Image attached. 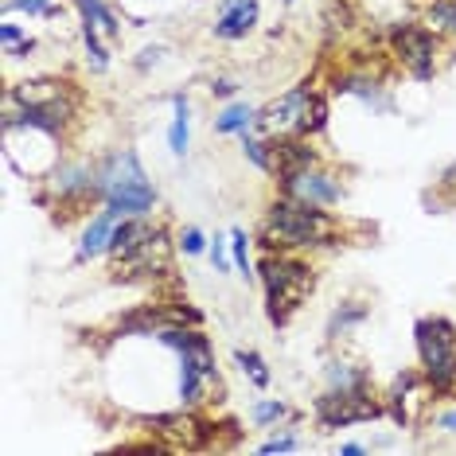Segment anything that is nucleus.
I'll list each match as a JSON object with an SVG mask.
<instances>
[{
  "label": "nucleus",
  "mask_w": 456,
  "mask_h": 456,
  "mask_svg": "<svg viewBox=\"0 0 456 456\" xmlns=\"http://www.w3.org/2000/svg\"><path fill=\"white\" fill-rule=\"evenodd\" d=\"M82 113H86V90L75 78L39 75L4 90V133H39L67 144L70 133L82 126Z\"/></svg>",
  "instance_id": "1"
},
{
  "label": "nucleus",
  "mask_w": 456,
  "mask_h": 456,
  "mask_svg": "<svg viewBox=\"0 0 456 456\" xmlns=\"http://www.w3.org/2000/svg\"><path fill=\"white\" fill-rule=\"evenodd\" d=\"M257 250H293V254H316V250H339L351 242L347 219L331 207L305 203L297 195L273 191L262 207V219L254 226Z\"/></svg>",
  "instance_id": "2"
},
{
  "label": "nucleus",
  "mask_w": 456,
  "mask_h": 456,
  "mask_svg": "<svg viewBox=\"0 0 456 456\" xmlns=\"http://www.w3.org/2000/svg\"><path fill=\"white\" fill-rule=\"evenodd\" d=\"M157 344L168 347L180 359V406L191 410H207L219 406L226 398L223 375H219V355L215 344L203 328H188V324H172L157 331Z\"/></svg>",
  "instance_id": "3"
},
{
  "label": "nucleus",
  "mask_w": 456,
  "mask_h": 456,
  "mask_svg": "<svg viewBox=\"0 0 456 456\" xmlns=\"http://www.w3.org/2000/svg\"><path fill=\"white\" fill-rule=\"evenodd\" d=\"M257 285L265 297V320L277 331H285L316 293L320 273L316 262L293 250H262L257 257Z\"/></svg>",
  "instance_id": "4"
},
{
  "label": "nucleus",
  "mask_w": 456,
  "mask_h": 456,
  "mask_svg": "<svg viewBox=\"0 0 456 456\" xmlns=\"http://www.w3.org/2000/svg\"><path fill=\"white\" fill-rule=\"evenodd\" d=\"M32 200L36 207L51 211V219L59 226L70 223V219H90V211H98L106 203L102 195V168L94 157H67L51 168Z\"/></svg>",
  "instance_id": "5"
},
{
  "label": "nucleus",
  "mask_w": 456,
  "mask_h": 456,
  "mask_svg": "<svg viewBox=\"0 0 456 456\" xmlns=\"http://www.w3.org/2000/svg\"><path fill=\"white\" fill-rule=\"evenodd\" d=\"M98 168L102 195L118 215H157L160 191L133 149H113L106 157H98Z\"/></svg>",
  "instance_id": "6"
},
{
  "label": "nucleus",
  "mask_w": 456,
  "mask_h": 456,
  "mask_svg": "<svg viewBox=\"0 0 456 456\" xmlns=\"http://www.w3.org/2000/svg\"><path fill=\"white\" fill-rule=\"evenodd\" d=\"M413 351H418V370L437 394V402L456 398V324L449 316L433 313L413 320Z\"/></svg>",
  "instance_id": "7"
},
{
  "label": "nucleus",
  "mask_w": 456,
  "mask_h": 456,
  "mask_svg": "<svg viewBox=\"0 0 456 456\" xmlns=\"http://www.w3.org/2000/svg\"><path fill=\"white\" fill-rule=\"evenodd\" d=\"M175 250H180V242L168 231V223L160 219L157 231L133 246L129 254L110 257V281L113 285H175Z\"/></svg>",
  "instance_id": "8"
},
{
  "label": "nucleus",
  "mask_w": 456,
  "mask_h": 456,
  "mask_svg": "<svg viewBox=\"0 0 456 456\" xmlns=\"http://www.w3.org/2000/svg\"><path fill=\"white\" fill-rule=\"evenodd\" d=\"M444 39L425 20H398L387 28V55L394 67H402L413 82H433L441 75Z\"/></svg>",
  "instance_id": "9"
},
{
  "label": "nucleus",
  "mask_w": 456,
  "mask_h": 456,
  "mask_svg": "<svg viewBox=\"0 0 456 456\" xmlns=\"http://www.w3.org/2000/svg\"><path fill=\"white\" fill-rule=\"evenodd\" d=\"M149 437L164 441L168 452H203V449H219V433L223 421L211 418L207 410L180 406L172 413H144L141 418Z\"/></svg>",
  "instance_id": "10"
},
{
  "label": "nucleus",
  "mask_w": 456,
  "mask_h": 456,
  "mask_svg": "<svg viewBox=\"0 0 456 456\" xmlns=\"http://www.w3.org/2000/svg\"><path fill=\"white\" fill-rule=\"evenodd\" d=\"M387 418V402H382L379 387L367 390H324L320 398H313V421L320 433H336L351 429V425H367Z\"/></svg>",
  "instance_id": "11"
},
{
  "label": "nucleus",
  "mask_w": 456,
  "mask_h": 456,
  "mask_svg": "<svg viewBox=\"0 0 456 456\" xmlns=\"http://www.w3.org/2000/svg\"><path fill=\"white\" fill-rule=\"evenodd\" d=\"M382 402H387V418L398 429H418V425L429 421V410L437 406V394L429 390V382H425L418 367H406L390 379V387L382 390Z\"/></svg>",
  "instance_id": "12"
},
{
  "label": "nucleus",
  "mask_w": 456,
  "mask_h": 456,
  "mask_svg": "<svg viewBox=\"0 0 456 456\" xmlns=\"http://www.w3.org/2000/svg\"><path fill=\"white\" fill-rule=\"evenodd\" d=\"M313 90H316V82L305 78L297 86H289L285 94L269 98L265 106H257V133H265V137H293V133H300V121H305Z\"/></svg>",
  "instance_id": "13"
},
{
  "label": "nucleus",
  "mask_w": 456,
  "mask_h": 456,
  "mask_svg": "<svg viewBox=\"0 0 456 456\" xmlns=\"http://www.w3.org/2000/svg\"><path fill=\"white\" fill-rule=\"evenodd\" d=\"M277 191L297 195V200L316 203V207H339V203L347 200V183H344V175H339L336 168H328L324 160L313 164V168H305V172H297L293 180H285Z\"/></svg>",
  "instance_id": "14"
},
{
  "label": "nucleus",
  "mask_w": 456,
  "mask_h": 456,
  "mask_svg": "<svg viewBox=\"0 0 456 456\" xmlns=\"http://www.w3.org/2000/svg\"><path fill=\"white\" fill-rule=\"evenodd\" d=\"M269 152H273V164H269V180L281 188L285 180H293L297 172L313 168V164L324 160V152L313 144V137H300V133H293V137H269Z\"/></svg>",
  "instance_id": "15"
},
{
  "label": "nucleus",
  "mask_w": 456,
  "mask_h": 456,
  "mask_svg": "<svg viewBox=\"0 0 456 456\" xmlns=\"http://www.w3.org/2000/svg\"><path fill=\"white\" fill-rule=\"evenodd\" d=\"M118 219H121V215L113 211L110 203H102L98 211L90 215L86 226H82V234H78V246H75V265H86V262H94V257H106Z\"/></svg>",
  "instance_id": "16"
},
{
  "label": "nucleus",
  "mask_w": 456,
  "mask_h": 456,
  "mask_svg": "<svg viewBox=\"0 0 456 456\" xmlns=\"http://www.w3.org/2000/svg\"><path fill=\"white\" fill-rule=\"evenodd\" d=\"M257 24H262V4H257V0H238L231 8H219V16H215V24H211V36L223 39V44H238V39H246Z\"/></svg>",
  "instance_id": "17"
},
{
  "label": "nucleus",
  "mask_w": 456,
  "mask_h": 456,
  "mask_svg": "<svg viewBox=\"0 0 456 456\" xmlns=\"http://www.w3.org/2000/svg\"><path fill=\"white\" fill-rule=\"evenodd\" d=\"M367 387H375V370L362 359H351L344 351L324 359V390H367Z\"/></svg>",
  "instance_id": "18"
},
{
  "label": "nucleus",
  "mask_w": 456,
  "mask_h": 456,
  "mask_svg": "<svg viewBox=\"0 0 456 456\" xmlns=\"http://www.w3.org/2000/svg\"><path fill=\"white\" fill-rule=\"evenodd\" d=\"M370 320V300H359V297H347L339 300L336 308H331L328 324H324V339L328 344H339V339H347L355 328H362Z\"/></svg>",
  "instance_id": "19"
},
{
  "label": "nucleus",
  "mask_w": 456,
  "mask_h": 456,
  "mask_svg": "<svg viewBox=\"0 0 456 456\" xmlns=\"http://www.w3.org/2000/svg\"><path fill=\"white\" fill-rule=\"evenodd\" d=\"M168 106H172V121H168V149H172V157L175 160H183L188 157V149H191V102L188 94H175L168 98Z\"/></svg>",
  "instance_id": "20"
},
{
  "label": "nucleus",
  "mask_w": 456,
  "mask_h": 456,
  "mask_svg": "<svg viewBox=\"0 0 456 456\" xmlns=\"http://www.w3.org/2000/svg\"><path fill=\"white\" fill-rule=\"evenodd\" d=\"M257 129V110L250 102H226V106L215 113V133L219 137H246V133Z\"/></svg>",
  "instance_id": "21"
},
{
  "label": "nucleus",
  "mask_w": 456,
  "mask_h": 456,
  "mask_svg": "<svg viewBox=\"0 0 456 456\" xmlns=\"http://www.w3.org/2000/svg\"><path fill=\"white\" fill-rule=\"evenodd\" d=\"M70 4L78 8V24H94L106 39H121V16L106 0H70Z\"/></svg>",
  "instance_id": "22"
},
{
  "label": "nucleus",
  "mask_w": 456,
  "mask_h": 456,
  "mask_svg": "<svg viewBox=\"0 0 456 456\" xmlns=\"http://www.w3.org/2000/svg\"><path fill=\"white\" fill-rule=\"evenodd\" d=\"M250 421L257 429H281L289 421H300V413L289 406L285 398H257L250 406Z\"/></svg>",
  "instance_id": "23"
},
{
  "label": "nucleus",
  "mask_w": 456,
  "mask_h": 456,
  "mask_svg": "<svg viewBox=\"0 0 456 456\" xmlns=\"http://www.w3.org/2000/svg\"><path fill=\"white\" fill-rule=\"evenodd\" d=\"M331 126V90H313L308 98V110H305V121H300V137H324Z\"/></svg>",
  "instance_id": "24"
},
{
  "label": "nucleus",
  "mask_w": 456,
  "mask_h": 456,
  "mask_svg": "<svg viewBox=\"0 0 456 456\" xmlns=\"http://www.w3.org/2000/svg\"><path fill=\"white\" fill-rule=\"evenodd\" d=\"M421 20L444 39V44H456V0H425Z\"/></svg>",
  "instance_id": "25"
},
{
  "label": "nucleus",
  "mask_w": 456,
  "mask_h": 456,
  "mask_svg": "<svg viewBox=\"0 0 456 456\" xmlns=\"http://www.w3.org/2000/svg\"><path fill=\"white\" fill-rule=\"evenodd\" d=\"M234 362H238V370H242L246 382H250L254 390H269V382H273V370H269V362H265L262 351L234 347Z\"/></svg>",
  "instance_id": "26"
},
{
  "label": "nucleus",
  "mask_w": 456,
  "mask_h": 456,
  "mask_svg": "<svg viewBox=\"0 0 456 456\" xmlns=\"http://www.w3.org/2000/svg\"><path fill=\"white\" fill-rule=\"evenodd\" d=\"M254 231H242V226H234L231 231V257H234V269H238V277L242 281H257V265H254V257H250V250H254Z\"/></svg>",
  "instance_id": "27"
},
{
  "label": "nucleus",
  "mask_w": 456,
  "mask_h": 456,
  "mask_svg": "<svg viewBox=\"0 0 456 456\" xmlns=\"http://www.w3.org/2000/svg\"><path fill=\"white\" fill-rule=\"evenodd\" d=\"M0 47H4V55H8V59H28V55L36 51V39L28 36L20 24L4 20V24H0Z\"/></svg>",
  "instance_id": "28"
},
{
  "label": "nucleus",
  "mask_w": 456,
  "mask_h": 456,
  "mask_svg": "<svg viewBox=\"0 0 456 456\" xmlns=\"http://www.w3.org/2000/svg\"><path fill=\"white\" fill-rule=\"evenodd\" d=\"M297 449H300V433H297V421L281 425V429H277L273 437L257 444V452H262V456H273V452H297Z\"/></svg>",
  "instance_id": "29"
},
{
  "label": "nucleus",
  "mask_w": 456,
  "mask_h": 456,
  "mask_svg": "<svg viewBox=\"0 0 456 456\" xmlns=\"http://www.w3.org/2000/svg\"><path fill=\"white\" fill-rule=\"evenodd\" d=\"M59 0H4V12H24V16H59Z\"/></svg>",
  "instance_id": "30"
},
{
  "label": "nucleus",
  "mask_w": 456,
  "mask_h": 456,
  "mask_svg": "<svg viewBox=\"0 0 456 456\" xmlns=\"http://www.w3.org/2000/svg\"><path fill=\"white\" fill-rule=\"evenodd\" d=\"M175 242H180V254H188V257H200L211 250V238H207L200 226H183V231L175 234Z\"/></svg>",
  "instance_id": "31"
},
{
  "label": "nucleus",
  "mask_w": 456,
  "mask_h": 456,
  "mask_svg": "<svg viewBox=\"0 0 456 456\" xmlns=\"http://www.w3.org/2000/svg\"><path fill=\"white\" fill-rule=\"evenodd\" d=\"M425 425H429L433 433H441V437H456V402H449V406H433Z\"/></svg>",
  "instance_id": "32"
},
{
  "label": "nucleus",
  "mask_w": 456,
  "mask_h": 456,
  "mask_svg": "<svg viewBox=\"0 0 456 456\" xmlns=\"http://www.w3.org/2000/svg\"><path fill=\"white\" fill-rule=\"evenodd\" d=\"M211 265H215V273H231L234 269V257H231V234H215L211 238Z\"/></svg>",
  "instance_id": "33"
},
{
  "label": "nucleus",
  "mask_w": 456,
  "mask_h": 456,
  "mask_svg": "<svg viewBox=\"0 0 456 456\" xmlns=\"http://www.w3.org/2000/svg\"><path fill=\"white\" fill-rule=\"evenodd\" d=\"M207 90H211V94L219 98V102H231V98L238 94V90H242V82L231 78V75H215V78H211V86H207Z\"/></svg>",
  "instance_id": "34"
},
{
  "label": "nucleus",
  "mask_w": 456,
  "mask_h": 456,
  "mask_svg": "<svg viewBox=\"0 0 456 456\" xmlns=\"http://www.w3.org/2000/svg\"><path fill=\"white\" fill-rule=\"evenodd\" d=\"M164 55H168V47H144V51H141V59H137V70H149V67H157Z\"/></svg>",
  "instance_id": "35"
},
{
  "label": "nucleus",
  "mask_w": 456,
  "mask_h": 456,
  "mask_svg": "<svg viewBox=\"0 0 456 456\" xmlns=\"http://www.w3.org/2000/svg\"><path fill=\"white\" fill-rule=\"evenodd\" d=\"M437 188L449 191V203H456V164H452V168H444V175L437 180Z\"/></svg>",
  "instance_id": "36"
},
{
  "label": "nucleus",
  "mask_w": 456,
  "mask_h": 456,
  "mask_svg": "<svg viewBox=\"0 0 456 456\" xmlns=\"http://www.w3.org/2000/svg\"><path fill=\"white\" fill-rule=\"evenodd\" d=\"M367 452H370V444H359V441L339 444V456H367Z\"/></svg>",
  "instance_id": "37"
},
{
  "label": "nucleus",
  "mask_w": 456,
  "mask_h": 456,
  "mask_svg": "<svg viewBox=\"0 0 456 456\" xmlns=\"http://www.w3.org/2000/svg\"><path fill=\"white\" fill-rule=\"evenodd\" d=\"M281 4H293V0H281Z\"/></svg>",
  "instance_id": "38"
}]
</instances>
